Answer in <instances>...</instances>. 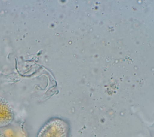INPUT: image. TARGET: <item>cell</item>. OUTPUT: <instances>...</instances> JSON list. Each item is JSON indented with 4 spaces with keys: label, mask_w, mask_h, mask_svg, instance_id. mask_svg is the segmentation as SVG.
Here are the masks:
<instances>
[{
    "label": "cell",
    "mask_w": 154,
    "mask_h": 137,
    "mask_svg": "<svg viewBox=\"0 0 154 137\" xmlns=\"http://www.w3.org/2000/svg\"><path fill=\"white\" fill-rule=\"evenodd\" d=\"M0 137H9V136H7L4 132L0 130Z\"/></svg>",
    "instance_id": "3"
},
{
    "label": "cell",
    "mask_w": 154,
    "mask_h": 137,
    "mask_svg": "<svg viewBox=\"0 0 154 137\" xmlns=\"http://www.w3.org/2000/svg\"><path fill=\"white\" fill-rule=\"evenodd\" d=\"M13 110L8 102L0 97V128L10 125L14 119Z\"/></svg>",
    "instance_id": "2"
},
{
    "label": "cell",
    "mask_w": 154,
    "mask_h": 137,
    "mask_svg": "<svg viewBox=\"0 0 154 137\" xmlns=\"http://www.w3.org/2000/svg\"><path fill=\"white\" fill-rule=\"evenodd\" d=\"M69 123L60 118H53L48 120L40 129L37 137H69Z\"/></svg>",
    "instance_id": "1"
}]
</instances>
